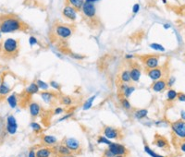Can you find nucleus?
Here are the masks:
<instances>
[{
	"label": "nucleus",
	"mask_w": 185,
	"mask_h": 157,
	"mask_svg": "<svg viewBox=\"0 0 185 157\" xmlns=\"http://www.w3.org/2000/svg\"><path fill=\"white\" fill-rule=\"evenodd\" d=\"M27 25L19 19L13 16H6L0 19V31L2 33L15 32L18 31H25Z\"/></svg>",
	"instance_id": "1"
},
{
	"label": "nucleus",
	"mask_w": 185,
	"mask_h": 157,
	"mask_svg": "<svg viewBox=\"0 0 185 157\" xmlns=\"http://www.w3.org/2000/svg\"><path fill=\"white\" fill-rule=\"evenodd\" d=\"M19 51V41L13 38H7L4 43L2 46V55L3 57L6 58H13L16 57Z\"/></svg>",
	"instance_id": "2"
},
{
	"label": "nucleus",
	"mask_w": 185,
	"mask_h": 157,
	"mask_svg": "<svg viewBox=\"0 0 185 157\" xmlns=\"http://www.w3.org/2000/svg\"><path fill=\"white\" fill-rule=\"evenodd\" d=\"M55 33L58 38L62 40H66L72 36L73 28L72 26L66 25V24H57L55 27Z\"/></svg>",
	"instance_id": "3"
},
{
	"label": "nucleus",
	"mask_w": 185,
	"mask_h": 157,
	"mask_svg": "<svg viewBox=\"0 0 185 157\" xmlns=\"http://www.w3.org/2000/svg\"><path fill=\"white\" fill-rule=\"evenodd\" d=\"M103 134L105 137H107L108 140H122L123 139V134L122 131L115 127L112 126H105L103 129Z\"/></svg>",
	"instance_id": "4"
},
{
	"label": "nucleus",
	"mask_w": 185,
	"mask_h": 157,
	"mask_svg": "<svg viewBox=\"0 0 185 157\" xmlns=\"http://www.w3.org/2000/svg\"><path fill=\"white\" fill-rule=\"evenodd\" d=\"M141 60L144 66L147 69H152L155 68L159 67V56L156 55H148V56H142Z\"/></svg>",
	"instance_id": "5"
},
{
	"label": "nucleus",
	"mask_w": 185,
	"mask_h": 157,
	"mask_svg": "<svg viewBox=\"0 0 185 157\" xmlns=\"http://www.w3.org/2000/svg\"><path fill=\"white\" fill-rule=\"evenodd\" d=\"M82 11L83 16L87 19L93 21L96 19V7H95V4L84 2L83 6L82 7Z\"/></svg>",
	"instance_id": "6"
},
{
	"label": "nucleus",
	"mask_w": 185,
	"mask_h": 157,
	"mask_svg": "<svg viewBox=\"0 0 185 157\" xmlns=\"http://www.w3.org/2000/svg\"><path fill=\"white\" fill-rule=\"evenodd\" d=\"M171 130L174 134L181 140H185V121L181 119L171 124Z\"/></svg>",
	"instance_id": "7"
},
{
	"label": "nucleus",
	"mask_w": 185,
	"mask_h": 157,
	"mask_svg": "<svg viewBox=\"0 0 185 157\" xmlns=\"http://www.w3.org/2000/svg\"><path fill=\"white\" fill-rule=\"evenodd\" d=\"M108 150L114 155H125V156H127L129 155L128 149L124 145L118 143H111L108 145Z\"/></svg>",
	"instance_id": "8"
},
{
	"label": "nucleus",
	"mask_w": 185,
	"mask_h": 157,
	"mask_svg": "<svg viewBox=\"0 0 185 157\" xmlns=\"http://www.w3.org/2000/svg\"><path fill=\"white\" fill-rule=\"evenodd\" d=\"M63 144L66 147H68L72 152V154H77V153L81 152V149H82L81 143H80V142L78 140H76L74 138H66V139H64Z\"/></svg>",
	"instance_id": "9"
},
{
	"label": "nucleus",
	"mask_w": 185,
	"mask_h": 157,
	"mask_svg": "<svg viewBox=\"0 0 185 157\" xmlns=\"http://www.w3.org/2000/svg\"><path fill=\"white\" fill-rule=\"evenodd\" d=\"M6 130L9 135H14L18 130V122L13 115H9L6 120Z\"/></svg>",
	"instance_id": "10"
},
{
	"label": "nucleus",
	"mask_w": 185,
	"mask_h": 157,
	"mask_svg": "<svg viewBox=\"0 0 185 157\" xmlns=\"http://www.w3.org/2000/svg\"><path fill=\"white\" fill-rule=\"evenodd\" d=\"M62 15L67 20L75 21L77 19V9L70 5H67L62 10Z\"/></svg>",
	"instance_id": "11"
},
{
	"label": "nucleus",
	"mask_w": 185,
	"mask_h": 157,
	"mask_svg": "<svg viewBox=\"0 0 185 157\" xmlns=\"http://www.w3.org/2000/svg\"><path fill=\"white\" fill-rule=\"evenodd\" d=\"M146 73H147V76L154 81L163 79V76H164V70L161 67H158L152 69H147Z\"/></svg>",
	"instance_id": "12"
},
{
	"label": "nucleus",
	"mask_w": 185,
	"mask_h": 157,
	"mask_svg": "<svg viewBox=\"0 0 185 157\" xmlns=\"http://www.w3.org/2000/svg\"><path fill=\"white\" fill-rule=\"evenodd\" d=\"M153 144L159 149H169L170 148V143H169L168 140L165 137H163L158 133H156L154 136Z\"/></svg>",
	"instance_id": "13"
},
{
	"label": "nucleus",
	"mask_w": 185,
	"mask_h": 157,
	"mask_svg": "<svg viewBox=\"0 0 185 157\" xmlns=\"http://www.w3.org/2000/svg\"><path fill=\"white\" fill-rule=\"evenodd\" d=\"M12 87H13V83H11V81H8V80L6 76L0 84V98L6 96L11 92Z\"/></svg>",
	"instance_id": "14"
},
{
	"label": "nucleus",
	"mask_w": 185,
	"mask_h": 157,
	"mask_svg": "<svg viewBox=\"0 0 185 157\" xmlns=\"http://www.w3.org/2000/svg\"><path fill=\"white\" fill-rule=\"evenodd\" d=\"M129 70H130L132 81L138 82L140 81V78H141V75H142V69L139 67V65H137L136 63H134V65L132 64Z\"/></svg>",
	"instance_id": "15"
},
{
	"label": "nucleus",
	"mask_w": 185,
	"mask_h": 157,
	"mask_svg": "<svg viewBox=\"0 0 185 157\" xmlns=\"http://www.w3.org/2000/svg\"><path fill=\"white\" fill-rule=\"evenodd\" d=\"M54 147H44L36 151V157H57Z\"/></svg>",
	"instance_id": "16"
},
{
	"label": "nucleus",
	"mask_w": 185,
	"mask_h": 157,
	"mask_svg": "<svg viewBox=\"0 0 185 157\" xmlns=\"http://www.w3.org/2000/svg\"><path fill=\"white\" fill-rule=\"evenodd\" d=\"M54 150L58 157H69L72 155V152L64 144L57 145L56 147H54Z\"/></svg>",
	"instance_id": "17"
},
{
	"label": "nucleus",
	"mask_w": 185,
	"mask_h": 157,
	"mask_svg": "<svg viewBox=\"0 0 185 157\" xmlns=\"http://www.w3.org/2000/svg\"><path fill=\"white\" fill-rule=\"evenodd\" d=\"M29 112H30V115L32 117V118H37L40 116L41 114V111H42V108H41V105L37 103V102H31L29 106Z\"/></svg>",
	"instance_id": "18"
},
{
	"label": "nucleus",
	"mask_w": 185,
	"mask_h": 157,
	"mask_svg": "<svg viewBox=\"0 0 185 157\" xmlns=\"http://www.w3.org/2000/svg\"><path fill=\"white\" fill-rule=\"evenodd\" d=\"M151 88L156 93H161L167 88V81L166 80H158L154 81V83L151 85Z\"/></svg>",
	"instance_id": "19"
},
{
	"label": "nucleus",
	"mask_w": 185,
	"mask_h": 157,
	"mask_svg": "<svg viewBox=\"0 0 185 157\" xmlns=\"http://www.w3.org/2000/svg\"><path fill=\"white\" fill-rule=\"evenodd\" d=\"M41 140H42V143L48 146V147H53L54 145H56L57 143V137L53 136V135H47V134H44L42 135L41 137Z\"/></svg>",
	"instance_id": "20"
},
{
	"label": "nucleus",
	"mask_w": 185,
	"mask_h": 157,
	"mask_svg": "<svg viewBox=\"0 0 185 157\" xmlns=\"http://www.w3.org/2000/svg\"><path fill=\"white\" fill-rule=\"evenodd\" d=\"M40 95H41V98L43 99V101L44 103L48 104V105L52 104L54 102V100L56 99V97H57L56 93L49 92V91H44V92H42L40 93Z\"/></svg>",
	"instance_id": "21"
},
{
	"label": "nucleus",
	"mask_w": 185,
	"mask_h": 157,
	"mask_svg": "<svg viewBox=\"0 0 185 157\" xmlns=\"http://www.w3.org/2000/svg\"><path fill=\"white\" fill-rule=\"evenodd\" d=\"M40 91L39 87L37 86L36 82H32L30 83L26 88H25V93L28 94V95H33V94H36L38 93Z\"/></svg>",
	"instance_id": "22"
},
{
	"label": "nucleus",
	"mask_w": 185,
	"mask_h": 157,
	"mask_svg": "<svg viewBox=\"0 0 185 157\" xmlns=\"http://www.w3.org/2000/svg\"><path fill=\"white\" fill-rule=\"evenodd\" d=\"M6 102H7L8 105L10 106V108H12V109L16 108L19 104V99L17 97V94L15 93H13L10 95H8L6 98Z\"/></svg>",
	"instance_id": "23"
},
{
	"label": "nucleus",
	"mask_w": 185,
	"mask_h": 157,
	"mask_svg": "<svg viewBox=\"0 0 185 157\" xmlns=\"http://www.w3.org/2000/svg\"><path fill=\"white\" fill-rule=\"evenodd\" d=\"M148 115V110L147 109H138V110H135L133 112V117L135 119H138V120H141V119H144L147 117Z\"/></svg>",
	"instance_id": "24"
},
{
	"label": "nucleus",
	"mask_w": 185,
	"mask_h": 157,
	"mask_svg": "<svg viewBox=\"0 0 185 157\" xmlns=\"http://www.w3.org/2000/svg\"><path fill=\"white\" fill-rule=\"evenodd\" d=\"M120 81H121L122 83H127V84H129V83L132 81L130 70H129V69H124L123 71H121L120 76Z\"/></svg>",
	"instance_id": "25"
},
{
	"label": "nucleus",
	"mask_w": 185,
	"mask_h": 157,
	"mask_svg": "<svg viewBox=\"0 0 185 157\" xmlns=\"http://www.w3.org/2000/svg\"><path fill=\"white\" fill-rule=\"evenodd\" d=\"M60 104L65 106H70L73 104V99L69 95H63L60 98Z\"/></svg>",
	"instance_id": "26"
},
{
	"label": "nucleus",
	"mask_w": 185,
	"mask_h": 157,
	"mask_svg": "<svg viewBox=\"0 0 185 157\" xmlns=\"http://www.w3.org/2000/svg\"><path fill=\"white\" fill-rule=\"evenodd\" d=\"M178 97V92H176L174 89H170L167 92V99L168 102H173L174 100H176Z\"/></svg>",
	"instance_id": "27"
},
{
	"label": "nucleus",
	"mask_w": 185,
	"mask_h": 157,
	"mask_svg": "<svg viewBox=\"0 0 185 157\" xmlns=\"http://www.w3.org/2000/svg\"><path fill=\"white\" fill-rule=\"evenodd\" d=\"M68 2L70 6H72L77 10L82 9V6L84 4V0H68Z\"/></svg>",
	"instance_id": "28"
},
{
	"label": "nucleus",
	"mask_w": 185,
	"mask_h": 157,
	"mask_svg": "<svg viewBox=\"0 0 185 157\" xmlns=\"http://www.w3.org/2000/svg\"><path fill=\"white\" fill-rule=\"evenodd\" d=\"M96 98V95H94V96H91L89 99H87V101H85L83 106H82V109L85 111V110H89L92 106H93V104H94V101L95 99Z\"/></svg>",
	"instance_id": "29"
},
{
	"label": "nucleus",
	"mask_w": 185,
	"mask_h": 157,
	"mask_svg": "<svg viewBox=\"0 0 185 157\" xmlns=\"http://www.w3.org/2000/svg\"><path fill=\"white\" fill-rule=\"evenodd\" d=\"M120 101V105H121V106H122V107H123L125 110H127V111H130V110H132V105H131L130 101L128 100V98H125V97H123V98H121Z\"/></svg>",
	"instance_id": "30"
},
{
	"label": "nucleus",
	"mask_w": 185,
	"mask_h": 157,
	"mask_svg": "<svg viewBox=\"0 0 185 157\" xmlns=\"http://www.w3.org/2000/svg\"><path fill=\"white\" fill-rule=\"evenodd\" d=\"M134 91H135V87L132 86V85H129V86L124 90V92L122 93V95H123V97H125V98H129V97L133 93Z\"/></svg>",
	"instance_id": "31"
},
{
	"label": "nucleus",
	"mask_w": 185,
	"mask_h": 157,
	"mask_svg": "<svg viewBox=\"0 0 185 157\" xmlns=\"http://www.w3.org/2000/svg\"><path fill=\"white\" fill-rule=\"evenodd\" d=\"M144 150H145V152L148 155H150L151 157H165L163 156V155H158V154H157L155 151H153L148 145H145V147H144Z\"/></svg>",
	"instance_id": "32"
},
{
	"label": "nucleus",
	"mask_w": 185,
	"mask_h": 157,
	"mask_svg": "<svg viewBox=\"0 0 185 157\" xmlns=\"http://www.w3.org/2000/svg\"><path fill=\"white\" fill-rule=\"evenodd\" d=\"M30 127L32 128V130L33 132H35V133H41V132L43 131L42 126H41L39 123H37V122H32V123L30 124Z\"/></svg>",
	"instance_id": "33"
},
{
	"label": "nucleus",
	"mask_w": 185,
	"mask_h": 157,
	"mask_svg": "<svg viewBox=\"0 0 185 157\" xmlns=\"http://www.w3.org/2000/svg\"><path fill=\"white\" fill-rule=\"evenodd\" d=\"M36 84H37V86L39 87V89H41V90H43V91H48V89H49V87H50L48 83L44 82V81H42V80H37V81H36Z\"/></svg>",
	"instance_id": "34"
},
{
	"label": "nucleus",
	"mask_w": 185,
	"mask_h": 157,
	"mask_svg": "<svg viewBox=\"0 0 185 157\" xmlns=\"http://www.w3.org/2000/svg\"><path fill=\"white\" fill-rule=\"evenodd\" d=\"M112 142L110 141V140H108L107 137H105V136H98L97 137V143H103V144H107V146L111 143Z\"/></svg>",
	"instance_id": "35"
},
{
	"label": "nucleus",
	"mask_w": 185,
	"mask_h": 157,
	"mask_svg": "<svg viewBox=\"0 0 185 157\" xmlns=\"http://www.w3.org/2000/svg\"><path fill=\"white\" fill-rule=\"evenodd\" d=\"M149 46H150L152 49L156 50V51L165 52V50H166L164 46H162V45H161V44H159V43H150V44H149Z\"/></svg>",
	"instance_id": "36"
},
{
	"label": "nucleus",
	"mask_w": 185,
	"mask_h": 157,
	"mask_svg": "<svg viewBox=\"0 0 185 157\" xmlns=\"http://www.w3.org/2000/svg\"><path fill=\"white\" fill-rule=\"evenodd\" d=\"M49 86H50V87H52L53 89L57 90V91H59V90L61 89V86H60V84H59V83H57V81H51L49 82Z\"/></svg>",
	"instance_id": "37"
},
{
	"label": "nucleus",
	"mask_w": 185,
	"mask_h": 157,
	"mask_svg": "<svg viewBox=\"0 0 185 157\" xmlns=\"http://www.w3.org/2000/svg\"><path fill=\"white\" fill-rule=\"evenodd\" d=\"M175 81H176V80H175V78L174 77H170V79H168V81H167V86L168 87H172L173 85H174V83H175Z\"/></svg>",
	"instance_id": "38"
},
{
	"label": "nucleus",
	"mask_w": 185,
	"mask_h": 157,
	"mask_svg": "<svg viewBox=\"0 0 185 157\" xmlns=\"http://www.w3.org/2000/svg\"><path fill=\"white\" fill-rule=\"evenodd\" d=\"M73 116V113L71 112V113H68V114H66L65 116H63V117H61L59 119H58V122H61V121H64V120H67V119H69V118H70L71 117Z\"/></svg>",
	"instance_id": "39"
},
{
	"label": "nucleus",
	"mask_w": 185,
	"mask_h": 157,
	"mask_svg": "<svg viewBox=\"0 0 185 157\" xmlns=\"http://www.w3.org/2000/svg\"><path fill=\"white\" fill-rule=\"evenodd\" d=\"M29 43H30L31 46H32V45L37 44V43H38V41H37V39H36L34 36H31V37L29 38Z\"/></svg>",
	"instance_id": "40"
},
{
	"label": "nucleus",
	"mask_w": 185,
	"mask_h": 157,
	"mask_svg": "<svg viewBox=\"0 0 185 157\" xmlns=\"http://www.w3.org/2000/svg\"><path fill=\"white\" fill-rule=\"evenodd\" d=\"M102 157H114V155H113V154L108 150V148H107V149H106V150L104 151Z\"/></svg>",
	"instance_id": "41"
},
{
	"label": "nucleus",
	"mask_w": 185,
	"mask_h": 157,
	"mask_svg": "<svg viewBox=\"0 0 185 157\" xmlns=\"http://www.w3.org/2000/svg\"><path fill=\"white\" fill-rule=\"evenodd\" d=\"M63 112H64V108H62V107H56L54 110L55 115H61Z\"/></svg>",
	"instance_id": "42"
},
{
	"label": "nucleus",
	"mask_w": 185,
	"mask_h": 157,
	"mask_svg": "<svg viewBox=\"0 0 185 157\" xmlns=\"http://www.w3.org/2000/svg\"><path fill=\"white\" fill-rule=\"evenodd\" d=\"M177 99L180 102H185V93H178V97Z\"/></svg>",
	"instance_id": "43"
},
{
	"label": "nucleus",
	"mask_w": 185,
	"mask_h": 157,
	"mask_svg": "<svg viewBox=\"0 0 185 157\" xmlns=\"http://www.w3.org/2000/svg\"><path fill=\"white\" fill-rule=\"evenodd\" d=\"M128 86H129V84H127V83H121V84L120 85V91L121 93H123L124 90H125Z\"/></svg>",
	"instance_id": "44"
},
{
	"label": "nucleus",
	"mask_w": 185,
	"mask_h": 157,
	"mask_svg": "<svg viewBox=\"0 0 185 157\" xmlns=\"http://www.w3.org/2000/svg\"><path fill=\"white\" fill-rule=\"evenodd\" d=\"M28 157H36V151L33 149H31L28 153Z\"/></svg>",
	"instance_id": "45"
},
{
	"label": "nucleus",
	"mask_w": 185,
	"mask_h": 157,
	"mask_svg": "<svg viewBox=\"0 0 185 157\" xmlns=\"http://www.w3.org/2000/svg\"><path fill=\"white\" fill-rule=\"evenodd\" d=\"M139 9H140V5L139 4H135L133 6V7H132V12L135 14V13H137L139 11Z\"/></svg>",
	"instance_id": "46"
},
{
	"label": "nucleus",
	"mask_w": 185,
	"mask_h": 157,
	"mask_svg": "<svg viewBox=\"0 0 185 157\" xmlns=\"http://www.w3.org/2000/svg\"><path fill=\"white\" fill-rule=\"evenodd\" d=\"M180 150L183 153H185V141H183V143H181V144H180Z\"/></svg>",
	"instance_id": "47"
},
{
	"label": "nucleus",
	"mask_w": 185,
	"mask_h": 157,
	"mask_svg": "<svg viewBox=\"0 0 185 157\" xmlns=\"http://www.w3.org/2000/svg\"><path fill=\"white\" fill-rule=\"evenodd\" d=\"M71 56H72V57L77 58V59H82V58H84V56H80V55H76V54H73Z\"/></svg>",
	"instance_id": "48"
},
{
	"label": "nucleus",
	"mask_w": 185,
	"mask_h": 157,
	"mask_svg": "<svg viewBox=\"0 0 185 157\" xmlns=\"http://www.w3.org/2000/svg\"><path fill=\"white\" fill-rule=\"evenodd\" d=\"M181 117H182V119L185 121V111H182L181 112Z\"/></svg>",
	"instance_id": "49"
},
{
	"label": "nucleus",
	"mask_w": 185,
	"mask_h": 157,
	"mask_svg": "<svg viewBox=\"0 0 185 157\" xmlns=\"http://www.w3.org/2000/svg\"><path fill=\"white\" fill-rule=\"evenodd\" d=\"M98 0H85V2H87V3H93V4H95V2H97Z\"/></svg>",
	"instance_id": "50"
},
{
	"label": "nucleus",
	"mask_w": 185,
	"mask_h": 157,
	"mask_svg": "<svg viewBox=\"0 0 185 157\" xmlns=\"http://www.w3.org/2000/svg\"><path fill=\"white\" fill-rule=\"evenodd\" d=\"M126 58H127V59H129V58L132 59V58H133V56H132V55H127V56H126Z\"/></svg>",
	"instance_id": "51"
},
{
	"label": "nucleus",
	"mask_w": 185,
	"mask_h": 157,
	"mask_svg": "<svg viewBox=\"0 0 185 157\" xmlns=\"http://www.w3.org/2000/svg\"><path fill=\"white\" fill-rule=\"evenodd\" d=\"M164 28H165V29H170V24H164Z\"/></svg>",
	"instance_id": "52"
},
{
	"label": "nucleus",
	"mask_w": 185,
	"mask_h": 157,
	"mask_svg": "<svg viewBox=\"0 0 185 157\" xmlns=\"http://www.w3.org/2000/svg\"><path fill=\"white\" fill-rule=\"evenodd\" d=\"M2 46H3V43H0V53L2 52Z\"/></svg>",
	"instance_id": "53"
},
{
	"label": "nucleus",
	"mask_w": 185,
	"mask_h": 157,
	"mask_svg": "<svg viewBox=\"0 0 185 157\" xmlns=\"http://www.w3.org/2000/svg\"><path fill=\"white\" fill-rule=\"evenodd\" d=\"M114 157H126L125 155H114Z\"/></svg>",
	"instance_id": "54"
},
{
	"label": "nucleus",
	"mask_w": 185,
	"mask_h": 157,
	"mask_svg": "<svg viewBox=\"0 0 185 157\" xmlns=\"http://www.w3.org/2000/svg\"><path fill=\"white\" fill-rule=\"evenodd\" d=\"M2 81H3V79H2V77L0 76V84H1V82H2Z\"/></svg>",
	"instance_id": "55"
},
{
	"label": "nucleus",
	"mask_w": 185,
	"mask_h": 157,
	"mask_svg": "<svg viewBox=\"0 0 185 157\" xmlns=\"http://www.w3.org/2000/svg\"><path fill=\"white\" fill-rule=\"evenodd\" d=\"M162 1H163V3H164V4H166V3H167V0H162Z\"/></svg>",
	"instance_id": "56"
},
{
	"label": "nucleus",
	"mask_w": 185,
	"mask_h": 157,
	"mask_svg": "<svg viewBox=\"0 0 185 157\" xmlns=\"http://www.w3.org/2000/svg\"><path fill=\"white\" fill-rule=\"evenodd\" d=\"M1 33H2V32H1V31H0V38H1Z\"/></svg>",
	"instance_id": "57"
},
{
	"label": "nucleus",
	"mask_w": 185,
	"mask_h": 157,
	"mask_svg": "<svg viewBox=\"0 0 185 157\" xmlns=\"http://www.w3.org/2000/svg\"><path fill=\"white\" fill-rule=\"evenodd\" d=\"M0 99H1V98H0Z\"/></svg>",
	"instance_id": "58"
}]
</instances>
